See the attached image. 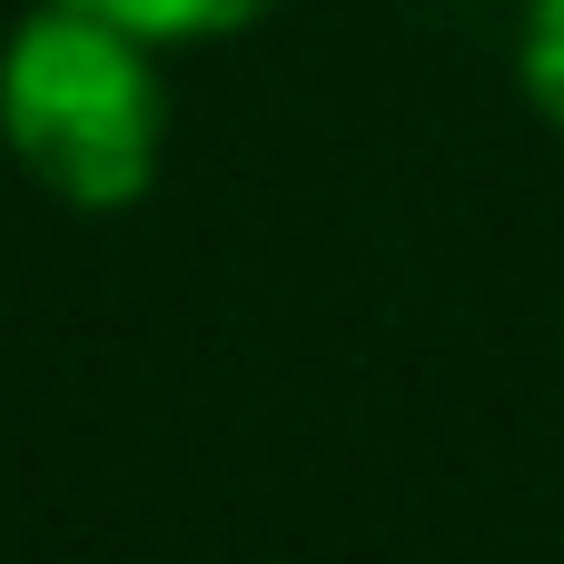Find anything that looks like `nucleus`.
Returning a JSON list of instances; mask_svg holds the SVG:
<instances>
[{
  "instance_id": "obj_2",
  "label": "nucleus",
  "mask_w": 564,
  "mask_h": 564,
  "mask_svg": "<svg viewBox=\"0 0 564 564\" xmlns=\"http://www.w3.org/2000/svg\"><path fill=\"white\" fill-rule=\"evenodd\" d=\"M59 10H89V20H109V30H129V40H218V30H248V20H268L278 0H59Z\"/></svg>"
},
{
  "instance_id": "obj_3",
  "label": "nucleus",
  "mask_w": 564,
  "mask_h": 564,
  "mask_svg": "<svg viewBox=\"0 0 564 564\" xmlns=\"http://www.w3.org/2000/svg\"><path fill=\"white\" fill-rule=\"evenodd\" d=\"M525 99L564 129V0H535L525 10Z\"/></svg>"
},
{
  "instance_id": "obj_1",
  "label": "nucleus",
  "mask_w": 564,
  "mask_h": 564,
  "mask_svg": "<svg viewBox=\"0 0 564 564\" xmlns=\"http://www.w3.org/2000/svg\"><path fill=\"white\" fill-rule=\"evenodd\" d=\"M159 69L149 40L89 10H30L0 59V139L69 208H129L159 178Z\"/></svg>"
}]
</instances>
